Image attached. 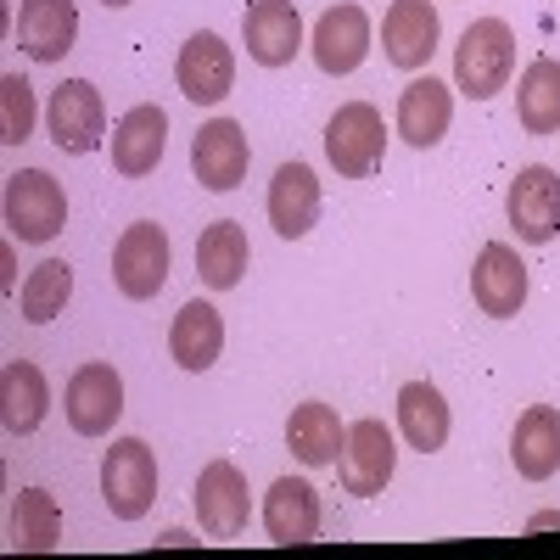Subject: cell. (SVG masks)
Masks as SVG:
<instances>
[{"label":"cell","mask_w":560,"mask_h":560,"mask_svg":"<svg viewBox=\"0 0 560 560\" xmlns=\"http://www.w3.org/2000/svg\"><path fill=\"white\" fill-rule=\"evenodd\" d=\"M516 73V34L504 18H477L454 45V84L471 102H488Z\"/></svg>","instance_id":"obj_1"},{"label":"cell","mask_w":560,"mask_h":560,"mask_svg":"<svg viewBox=\"0 0 560 560\" xmlns=\"http://www.w3.org/2000/svg\"><path fill=\"white\" fill-rule=\"evenodd\" d=\"M382 152H387V124L370 102H348L325 124V158L342 179H370L382 168Z\"/></svg>","instance_id":"obj_2"},{"label":"cell","mask_w":560,"mask_h":560,"mask_svg":"<svg viewBox=\"0 0 560 560\" xmlns=\"http://www.w3.org/2000/svg\"><path fill=\"white\" fill-rule=\"evenodd\" d=\"M102 499L118 522H140L158 499V454L140 438H118L102 459Z\"/></svg>","instance_id":"obj_3"},{"label":"cell","mask_w":560,"mask_h":560,"mask_svg":"<svg viewBox=\"0 0 560 560\" xmlns=\"http://www.w3.org/2000/svg\"><path fill=\"white\" fill-rule=\"evenodd\" d=\"M7 224H12L18 242H34V247L62 236V224H68V191L45 168L12 174L7 179Z\"/></svg>","instance_id":"obj_4"},{"label":"cell","mask_w":560,"mask_h":560,"mask_svg":"<svg viewBox=\"0 0 560 560\" xmlns=\"http://www.w3.org/2000/svg\"><path fill=\"white\" fill-rule=\"evenodd\" d=\"M168 258L174 253H168L163 224H152V219L129 224L124 236H118V247H113V280H118V292L135 298V303L158 298L168 287Z\"/></svg>","instance_id":"obj_5"},{"label":"cell","mask_w":560,"mask_h":560,"mask_svg":"<svg viewBox=\"0 0 560 560\" xmlns=\"http://www.w3.org/2000/svg\"><path fill=\"white\" fill-rule=\"evenodd\" d=\"M45 124H51V140L62 152L84 158V152H96L102 147V135H107V107H102V90L90 84V79H68L51 90V107H45Z\"/></svg>","instance_id":"obj_6"},{"label":"cell","mask_w":560,"mask_h":560,"mask_svg":"<svg viewBox=\"0 0 560 560\" xmlns=\"http://www.w3.org/2000/svg\"><path fill=\"white\" fill-rule=\"evenodd\" d=\"M504 208H510V224H516V236H522L527 247L555 242V236H560V174L544 168V163L522 168L516 179H510Z\"/></svg>","instance_id":"obj_7"},{"label":"cell","mask_w":560,"mask_h":560,"mask_svg":"<svg viewBox=\"0 0 560 560\" xmlns=\"http://www.w3.org/2000/svg\"><path fill=\"white\" fill-rule=\"evenodd\" d=\"M393 465H398V448H393V432L382 420H353L348 438H342V454H337V471H342V488L370 499L393 482Z\"/></svg>","instance_id":"obj_8"},{"label":"cell","mask_w":560,"mask_h":560,"mask_svg":"<svg viewBox=\"0 0 560 560\" xmlns=\"http://www.w3.org/2000/svg\"><path fill=\"white\" fill-rule=\"evenodd\" d=\"M68 427L79 438H107L124 415V382L113 364H79L68 382Z\"/></svg>","instance_id":"obj_9"},{"label":"cell","mask_w":560,"mask_h":560,"mask_svg":"<svg viewBox=\"0 0 560 560\" xmlns=\"http://www.w3.org/2000/svg\"><path fill=\"white\" fill-rule=\"evenodd\" d=\"M174 79H179V96L197 102V107H213L230 96V84H236V57H230V45L219 34H191L179 45V62H174Z\"/></svg>","instance_id":"obj_10"},{"label":"cell","mask_w":560,"mask_h":560,"mask_svg":"<svg viewBox=\"0 0 560 560\" xmlns=\"http://www.w3.org/2000/svg\"><path fill=\"white\" fill-rule=\"evenodd\" d=\"M197 516H202L208 538H236L247 527L253 499H247V477H242L236 459L202 465V477H197Z\"/></svg>","instance_id":"obj_11"},{"label":"cell","mask_w":560,"mask_h":560,"mask_svg":"<svg viewBox=\"0 0 560 560\" xmlns=\"http://www.w3.org/2000/svg\"><path fill=\"white\" fill-rule=\"evenodd\" d=\"M438 39H443V18L432 0H393L387 18H382V45H387V62L415 73V68H427L432 51H438Z\"/></svg>","instance_id":"obj_12"},{"label":"cell","mask_w":560,"mask_h":560,"mask_svg":"<svg viewBox=\"0 0 560 560\" xmlns=\"http://www.w3.org/2000/svg\"><path fill=\"white\" fill-rule=\"evenodd\" d=\"M242 39L258 68H287L303 51V18L292 0H253L242 12Z\"/></svg>","instance_id":"obj_13"},{"label":"cell","mask_w":560,"mask_h":560,"mask_svg":"<svg viewBox=\"0 0 560 560\" xmlns=\"http://www.w3.org/2000/svg\"><path fill=\"white\" fill-rule=\"evenodd\" d=\"M247 163H253V152H247V135H242L236 118H213V124L197 129L191 168H197V179L208 185V191H236V185L247 179Z\"/></svg>","instance_id":"obj_14"},{"label":"cell","mask_w":560,"mask_h":560,"mask_svg":"<svg viewBox=\"0 0 560 560\" xmlns=\"http://www.w3.org/2000/svg\"><path fill=\"white\" fill-rule=\"evenodd\" d=\"M471 298L482 314L493 319H510L522 303H527V264L516 258V247L504 242H488L477 253V269H471Z\"/></svg>","instance_id":"obj_15"},{"label":"cell","mask_w":560,"mask_h":560,"mask_svg":"<svg viewBox=\"0 0 560 560\" xmlns=\"http://www.w3.org/2000/svg\"><path fill=\"white\" fill-rule=\"evenodd\" d=\"M264 527L275 544H314L319 538V488L308 477H275L264 493Z\"/></svg>","instance_id":"obj_16"},{"label":"cell","mask_w":560,"mask_h":560,"mask_svg":"<svg viewBox=\"0 0 560 560\" xmlns=\"http://www.w3.org/2000/svg\"><path fill=\"white\" fill-rule=\"evenodd\" d=\"M163 147H168V118H163V107L140 102V107H129V113L118 118V129H113V168H118L124 179H140V174H152V168L163 163Z\"/></svg>","instance_id":"obj_17"},{"label":"cell","mask_w":560,"mask_h":560,"mask_svg":"<svg viewBox=\"0 0 560 560\" xmlns=\"http://www.w3.org/2000/svg\"><path fill=\"white\" fill-rule=\"evenodd\" d=\"M79 39V7L73 0H23L18 12V45L34 62H62Z\"/></svg>","instance_id":"obj_18"},{"label":"cell","mask_w":560,"mask_h":560,"mask_svg":"<svg viewBox=\"0 0 560 560\" xmlns=\"http://www.w3.org/2000/svg\"><path fill=\"white\" fill-rule=\"evenodd\" d=\"M319 219V179L308 163H280L275 179H269V224H275V236H308Z\"/></svg>","instance_id":"obj_19"},{"label":"cell","mask_w":560,"mask_h":560,"mask_svg":"<svg viewBox=\"0 0 560 560\" xmlns=\"http://www.w3.org/2000/svg\"><path fill=\"white\" fill-rule=\"evenodd\" d=\"M314 62L325 73H353L370 51V18L364 7H353V0H342V7H331L319 23H314Z\"/></svg>","instance_id":"obj_20"},{"label":"cell","mask_w":560,"mask_h":560,"mask_svg":"<svg viewBox=\"0 0 560 560\" xmlns=\"http://www.w3.org/2000/svg\"><path fill=\"white\" fill-rule=\"evenodd\" d=\"M448 118H454V96H448L443 79L427 73V79L404 84V96H398V135L409 140L415 152L438 147V140L448 135Z\"/></svg>","instance_id":"obj_21"},{"label":"cell","mask_w":560,"mask_h":560,"mask_svg":"<svg viewBox=\"0 0 560 560\" xmlns=\"http://www.w3.org/2000/svg\"><path fill=\"white\" fill-rule=\"evenodd\" d=\"M510 459L527 482H549L560 471V409L555 404H533L516 432H510Z\"/></svg>","instance_id":"obj_22"},{"label":"cell","mask_w":560,"mask_h":560,"mask_svg":"<svg viewBox=\"0 0 560 560\" xmlns=\"http://www.w3.org/2000/svg\"><path fill=\"white\" fill-rule=\"evenodd\" d=\"M219 348H224V319H219V308L202 303V298H191V303L174 314V325H168V353H174V364H179V370H213V364H219Z\"/></svg>","instance_id":"obj_23"},{"label":"cell","mask_w":560,"mask_h":560,"mask_svg":"<svg viewBox=\"0 0 560 560\" xmlns=\"http://www.w3.org/2000/svg\"><path fill=\"white\" fill-rule=\"evenodd\" d=\"M197 275H202V287H213V292L242 287V275H247V230L236 219H213L197 236Z\"/></svg>","instance_id":"obj_24"},{"label":"cell","mask_w":560,"mask_h":560,"mask_svg":"<svg viewBox=\"0 0 560 560\" xmlns=\"http://www.w3.org/2000/svg\"><path fill=\"white\" fill-rule=\"evenodd\" d=\"M45 404H51V387H45V370L39 364L12 359L7 370H0V420H7L12 438H28L39 427Z\"/></svg>","instance_id":"obj_25"},{"label":"cell","mask_w":560,"mask_h":560,"mask_svg":"<svg viewBox=\"0 0 560 560\" xmlns=\"http://www.w3.org/2000/svg\"><path fill=\"white\" fill-rule=\"evenodd\" d=\"M342 438H348V427L337 420V409H331V404H319V398L298 404L292 420H287V448H292L303 465H337Z\"/></svg>","instance_id":"obj_26"},{"label":"cell","mask_w":560,"mask_h":560,"mask_svg":"<svg viewBox=\"0 0 560 560\" xmlns=\"http://www.w3.org/2000/svg\"><path fill=\"white\" fill-rule=\"evenodd\" d=\"M398 427H404V438H409V448H420V454H438L443 443H448V404H443V393L432 387V382H409L404 393H398Z\"/></svg>","instance_id":"obj_27"},{"label":"cell","mask_w":560,"mask_h":560,"mask_svg":"<svg viewBox=\"0 0 560 560\" xmlns=\"http://www.w3.org/2000/svg\"><path fill=\"white\" fill-rule=\"evenodd\" d=\"M516 113H522L527 135H560V62L555 57H533L522 68Z\"/></svg>","instance_id":"obj_28"},{"label":"cell","mask_w":560,"mask_h":560,"mask_svg":"<svg viewBox=\"0 0 560 560\" xmlns=\"http://www.w3.org/2000/svg\"><path fill=\"white\" fill-rule=\"evenodd\" d=\"M62 544V510L45 488H23L12 504V549L23 555H51Z\"/></svg>","instance_id":"obj_29"},{"label":"cell","mask_w":560,"mask_h":560,"mask_svg":"<svg viewBox=\"0 0 560 560\" xmlns=\"http://www.w3.org/2000/svg\"><path fill=\"white\" fill-rule=\"evenodd\" d=\"M68 292H73V269L62 258H45L28 280H23V319L28 325H45L68 308Z\"/></svg>","instance_id":"obj_30"},{"label":"cell","mask_w":560,"mask_h":560,"mask_svg":"<svg viewBox=\"0 0 560 560\" xmlns=\"http://www.w3.org/2000/svg\"><path fill=\"white\" fill-rule=\"evenodd\" d=\"M28 135H34V84L23 73H7L0 79V140L23 147Z\"/></svg>","instance_id":"obj_31"},{"label":"cell","mask_w":560,"mask_h":560,"mask_svg":"<svg viewBox=\"0 0 560 560\" xmlns=\"http://www.w3.org/2000/svg\"><path fill=\"white\" fill-rule=\"evenodd\" d=\"M102 7H129V0H102Z\"/></svg>","instance_id":"obj_32"}]
</instances>
